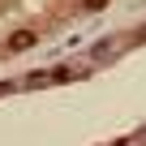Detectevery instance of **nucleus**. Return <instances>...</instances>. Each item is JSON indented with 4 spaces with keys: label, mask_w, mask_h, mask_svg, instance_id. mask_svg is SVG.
I'll return each mask as SVG.
<instances>
[{
    "label": "nucleus",
    "mask_w": 146,
    "mask_h": 146,
    "mask_svg": "<svg viewBox=\"0 0 146 146\" xmlns=\"http://www.w3.org/2000/svg\"><path fill=\"white\" fill-rule=\"evenodd\" d=\"M30 43H35V35H30V30H22V35H13V39H9V47H13V52H22V47H30Z\"/></svg>",
    "instance_id": "f257e3e1"
}]
</instances>
